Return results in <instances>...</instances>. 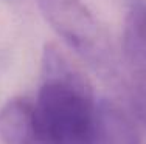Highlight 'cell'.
Wrapping results in <instances>:
<instances>
[{"mask_svg": "<svg viewBox=\"0 0 146 144\" xmlns=\"http://www.w3.org/2000/svg\"><path fill=\"white\" fill-rule=\"evenodd\" d=\"M40 74L33 102L39 144H93L98 102L86 76L54 43L44 47Z\"/></svg>", "mask_w": 146, "mask_h": 144, "instance_id": "6da1fadb", "label": "cell"}, {"mask_svg": "<svg viewBox=\"0 0 146 144\" xmlns=\"http://www.w3.org/2000/svg\"><path fill=\"white\" fill-rule=\"evenodd\" d=\"M53 31L82 59L107 76H117L107 34L84 0H36Z\"/></svg>", "mask_w": 146, "mask_h": 144, "instance_id": "7a4b0ae2", "label": "cell"}, {"mask_svg": "<svg viewBox=\"0 0 146 144\" xmlns=\"http://www.w3.org/2000/svg\"><path fill=\"white\" fill-rule=\"evenodd\" d=\"M93 144H141L131 115L113 101L103 99L96 105Z\"/></svg>", "mask_w": 146, "mask_h": 144, "instance_id": "3957f363", "label": "cell"}, {"mask_svg": "<svg viewBox=\"0 0 146 144\" xmlns=\"http://www.w3.org/2000/svg\"><path fill=\"white\" fill-rule=\"evenodd\" d=\"M0 138L5 144H39L30 99L13 98L0 108Z\"/></svg>", "mask_w": 146, "mask_h": 144, "instance_id": "277c9868", "label": "cell"}, {"mask_svg": "<svg viewBox=\"0 0 146 144\" xmlns=\"http://www.w3.org/2000/svg\"><path fill=\"white\" fill-rule=\"evenodd\" d=\"M123 53L131 68L146 73V2L134 0L124 17Z\"/></svg>", "mask_w": 146, "mask_h": 144, "instance_id": "5b68a950", "label": "cell"}, {"mask_svg": "<svg viewBox=\"0 0 146 144\" xmlns=\"http://www.w3.org/2000/svg\"><path fill=\"white\" fill-rule=\"evenodd\" d=\"M121 87L132 116L146 126V73L132 68L131 73L121 79Z\"/></svg>", "mask_w": 146, "mask_h": 144, "instance_id": "8992f818", "label": "cell"}]
</instances>
